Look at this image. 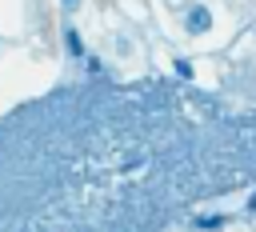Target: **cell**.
<instances>
[{
  "instance_id": "cell-1",
  "label": "cell",
  "mask_w": 256,
  "mask_h": 232,
  "mask_svg": "<svg viewBox=\"0 0 256 232\" xmlns=\"http://www.w3.org/2000/svg\"><path fill=\"white\" fill-rule=\"evenodd\" d=\"M208 24H212L208 8H192V12H188V28H192V32H208Z\"/></svg>"
},
{
  "instance_id": "cell-2",
  "label": "cell",
  "mask_w": 256,
  "mask_h": 232,
  "mask_svg": "<svg viewBox=\"0 0 256 232\" xmlns=\"http://www.w3.org/2000/svg\"><path fill=\"white\" fill-rule=\"evenodd\" d=\"M68 52H72V56H80V52H84V44H80V36H76V32H68Z\"/></svg>"
},
{
  "instance_id": "cell-3",
  "label": "cell",
  "mask_w": 256,
  "mask_h": 232,
  "mask_svg": "<svg viewBox=\"0 0 256 232\" xmlns=\"http://www.w3.org/2000/svg\"><path fill=\"white\" fill-rule=\"evenodd\" d=\"M64 4H68V8H80V0H64Z\"/></svg>"
},
{
  "instance_id": "cell-4",
  "label": "cell",
  "mask_w": 256,
  "mask_h": 232,
  "mask_svg": "<svg viewBox=\"0 0 256 232\" xmlns=\"http://www.w3.org/2000/svg\"><path fill=\"white\" fill-rule=\"evenodd\" d=\"M248 208H256V196H252V200H248Z\"/></svg>"
}]
</instances>
